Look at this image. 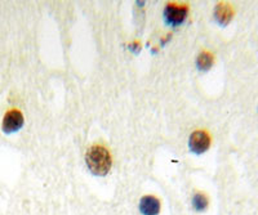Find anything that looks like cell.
<instances>
[{
  "label": "cell",
  "instance_id": "8992f818",
  "mask_svg": "<svg viewBox=\"0 0 258 215\" xmlns=\"http://www.w3.org/2000/svg\"><path fill=\"white\" fill-rule=\"evenodd\" d=\"M234 8L230 3H220L214 9V18L220 25H227L234 17Z\"/></svg>",
  "mask_w": 258,
  "mask_h": 215
},
{
  "label": "cell",
  "instance_id": "52a82bcc",
  "mask_svg": "<svg viewBox=\"0 0 258 215\" xmlns=\"http://www.w3.org/2000/svg\"><path fill=\"white\" fill-rule=\"evenodd\" d=\"M208 197H207V194L203 193V192H197V193L192 196V206L197 211H204V210L208 207Z\"/></svg>",
  "mask_w": 258,
  "mask_h": 215
},
{
  "label": "cell",
  "instance_id": "7a4b0ae2",
  "mask_svg": "<svg viewBox=\"0 0 258 215\" xmlns=\"http://www.w3.org/2000/svg\"><path fill=\"white\" fill-rule=\"evenodd\" d=\"M164 17L167 22L172 25H179L187 17V7L177 6L176 3H169L165 7Z\"/></svg>",
  "mask_w": 258,
  "mask_h": 215
},
{
  "label": "cell",
  "instance_id": "277c9868",
  "mask_svg": "<svg viewBox=\"0 0 258 215\" xmlns=\"http://www.w3.org/2000/svg\"><path fill=\"white\" fill-rule=\"evenodd\" d=\"M24 125V116L21 111L13 109L9 110L4 115L3 119V130L6 133H15Z\"/></svg>",
  "mask_w": 258,
  "mask_h": 215
},
{
  "label": "cell",
  "instance_id": "ba28073f",
  "mask_svg": "<svg viewBox=\"0 0 258 215\" xmlns=\"http://www.w3.org/2000/svg\"><path fill=\"white\" fill-rule=\"evenodd\" d=\"M213 62H214L213 54L209 53V52H206V50L202 52V53L198 56L197 65L200 70H209V68L213 66Z\"/></svg>",
  "mask_w": 258,
  "mask_h": 215
},
{
  "label": "cell",
  "instance_id": "3957f363",
  "mask_svg": "<svg viewBox=\"0 0 258 215\" xmlns=\"http://www.w3.org/2000/svg\"><path fill=\"white\" fill-rule=\"evenodd\" d=\"M211 146V137L204 130H197L190 137V148L195 153L206 152Z\"/></svg>",
  "mask_w": 258,
  "mask_h": 215
},
{
  "label": "cell",
  "instance_id": "6da1fadb",
  "mask_svg": "<svg viewBox=\"0 0 258 215\" xmlns=\"http://www.w3.org/2000/svg\"><path fill=\"white\" fill-rule=\"evenodd\" d=\"M87 165L96 175H106L111 168V155L103 146H92L87 152Z\"/></svg>",
  "mask_w": 258,
  "mask_h": 215
},
{
  "label": "cell",
  "instance_id": "5b68a950",
  "mask_svg": "<svg viewBox=\"0 0 258 215\" xmlns=\"http://www.w3.org/2000/svg\"><path fill=\"white\" fill-rule=\"evenodd\" d=\"M160 200L155 196L147 194L140 201V210L144 215H156L160 211Z\"/></svg>",
  "mask_w": 258,
  "mask_h": 215
}]
</instances>
